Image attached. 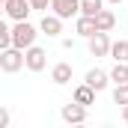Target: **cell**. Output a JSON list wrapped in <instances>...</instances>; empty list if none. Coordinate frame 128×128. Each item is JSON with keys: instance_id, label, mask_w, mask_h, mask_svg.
<instances>
[{"instance_id": "cell-17", "label": "cell", "mask_w": 128, "mask_h": 128, "mask_svg": "<svg viewBox=\"0 0 128 128\" xmlns=\"http://www.w3.org/2000/svg\"><path fill=\"white\" fill-rule=\"evenodd\" d=\"M113 101H116V104H128V84H116V90H113Z\"/></svg>"}, {"instance_id": "cell-16", "label": "cell", "mask_w": 128, "mask_h": 128, "mask_svg": "<svg viewBox=\"0 0 128 128\" xmlns=\"http://www.w3.org/2000/svg\"><path fill=\"white\" fill-rule=\"evenodd\" d=\"M110 80L113 84H128V63H116L110 68Z\"/></svg>"}, {"instance_id": "cell-2", "label": "cell", "mask_w": 128, "mask_h": 128, "mask_svg": "<svg viewBox=\"0 0 128 128\" xmlns=\"http://www.w3.org/2000/svg\"><path fill=\"white\" fill-rule=\"evenodd\" d=\"M24 66H27V60H24V51H21V48L12 45V48H3V51H0V68H3L6 74H15V72H21Z\"/></svg>"}, {"instance_id": "cell-18", "label": "cell", "mask_w": 128, "mask_h": 128, "mask_svg": "<svg viewBox=\"0 0 128 128\" xmlns=\"http://www.w3.org/2000/svg\"><path fill=\"white\" fill-rule=\"evenodd\" d=\"M3 48H12V30L6 24H0V51Z\"/></svg>"}, {"instance_id": "cell-4", "label": "cell", "mask_w": 128, "mask_h": 128, "mask_svg": "<svg viewBox=\"0 0 128 128\" xmlns=\"http://www.w3.org/2000/svg\"><path fill=\"white\" fill-rule=\"evenodd\" d=\"M60 116H63V122H68V125H80V122H86V104H80V101L72 98L68 104H63Z\"/></svg>"}, {"instance_id": "cell-11", "label": "cell", "mask_w": 128, "mask_h": 128, "mask_svg": "<svg viewBox=\"0 0 128 128\" xmlns=\"http://www.w3.org/2000/svg\"><path fill=\"white\" fill-rule=\"evenodd\" d=\"M51 80H54L57 86H66V84L72 80V63H57L51 68Z\"/></svg>"}, {"instance_id": "cell-10", "label": "cell", "mask_w": 128, "mask_h": 128, "mask_svg": "<svg viewBox=\"0 0 128 128\" xmlns=\"http://www.w3.org/2000/svg\"><path fill=\"white\" fill-rule=\"evenodd\" d=\"M96 92H101V90H107V84H110V74L107 72H101V68H90L86 72V78H84Z\"/></svg>"}, {"instance_id": "cell-14", "label": "cell", "mask_w": 128, "mask_h": 128, "mask_svg": "<svg viewBox=\"0 0 128 128\" xmlns=\"http://www.w3.org/2000/svg\"><path fill=\"white\" fill-rule=\"evenodd\" d=\"M110 57L113 63H128V39H119L110 45Z\"/></svg>"}, {"instance_id": "cell-6", "label": "cell", "mask_w": 128, "mask_h": 128, "mask_svg": "<svg viewBox=\"0 0 128 128\" xmlns=\"http://www.w3.org/2000/svg\"><path fill=\"white\" fill-rule=\"evenodd\" d=\"M24 60H27V68H30V72H42V68L48 66V54H45V48L30 45V48L24 51Z\"/></svg>"}, {"instance_id": "cell-7", "label": "cell", "mask_w": 128, "mask_h": 128, "mask_svg": "<svg viewBox=\"0 0 128 128\" xmlns=\"http://www.w3.org/2000/svg\"><path fill=\"white\" fill-rule=\"evenodd\" d=\"M110 45L113 42H110V36L104 30H98L96 36H90V54L92 57H110Z\"/></svg>"}, {"instance_id": "cell-8", "label": "cell", "mask_w": 128, "mask_h": 128, "mask_svg": "<svg viewBox=\"0 0 128 128\" xmlns=\"http://www.w3.org/2000/svg\"><path fill=\"white\" fill-rule=\"evenodd\" d=\"M39 30L45 33V36H51V39H57V36L63 33V18H60V15H54V12H51V15L45 12V18L39 21Z\"/></svg>"}, {"instance_id": "cell-19", "label": "cell", "mask_w": 128, "mask_h": 128, "mask_svg": "<svg viewBox=\"0 0 128 128\" xmlns=\"http://www.w3.org/2000/svg\"><path fill=\"white\" fill-rule=\"evenodd\" d=\"M30 3H33L36 12H48V9H51V0H30Z\"/></svg>"}, {"instance_id": "cell-21", "label": "cell", "mask_w": 128, "mask_h": 128, "mask_svg": "<svg viewBox=\"0 0 128 128\" xmlns=\"http://www.w3.org/2000/svg\"><path fill=\"white\" fill-rule=\"evenodd\" d=\"M122 122L128 125V104H122Z\"/></svg>"}, {"instance_id": "cell-20", "label": "cell", "mask_w": 128, "mask_h": 128, "mask_svg": "<svg viewBox=\"0 0 128 128\" xmlns=\"http://www.w3.org/2000/svg\"><path fill=\"white\" fill-rule=\"evenodd\" d=\"M9 119H12V116H9V110L3 107V110H0V128H6V125H9Z\"/></svg>"}, {"instance_id": "cell-9", "label": "cell", "mask_w": 128, "mask_h": 128, "mask_svg": "<svg viewBox=\"0 0 128 128\" xmlns=\"http://www.w3.org/2000/svg\"><path fill=\"white\" fill-rule=\"evenodd\" d=\"M74 33H78V36H84V39L96 36V33H98L96 18H92V15H78V18H74Z\"/></svg>"}, {"instance_id": "cell-5", "label": "cell", "mask_w": 128, "mask_h": 128, "mask_svg": "<svg viewBox=\"0 0 128 128\" xmlns=\"http://www.w3.org/2000/svg\"><path fill=\"white\" fill-rule=\"evenodd\" d=\"M51 12L60 18H78L80 15V0H51Z\"/></svg>"}, {"instance_id": "cell-12", "label": "cell", "mask_w": 128, "mask_h": 128, "mask_svg": "<svg viewBox=\"0 0 128 128\" xmlns=\"http://www.w3.org/2000/svg\"><path fill=\"white\" fill-rule=\"evenodd\" d=\"M72 98H74V101H80V104H86V107H90V104H96V90H92V86H90V84H86V80H84V84H80V86H74V92H72Z\"/></svg>"}, {"instance_id": "cell-23", "label": "cell", "mask_w": 128, "mask_h": 128, "mask_svg": "<svg viewBox=\"0 0 128 128\" xmlns=\"http://www.w3.org/2000/svg\"><path fill=\"white\" fill-rule=\"evenodd\" d=\"M0 3H3V0H0Z\"/></svg>"}, {"instance_id": "cell-15", "label": "cell", "mask_w": 128, "mask_h": 128, "mask_svg": "<svg viewBox=\"0 0 128 128\" xmlns=\"http://www.w3.org/2000/svg\"><path fill=\"white\" fill-rule=\"evenodd\" d=\"M101 9H104V0H80V15H92L96 18Z\"/></svg>"}, {"instance_id": "cell-1", "label": "cell", "mask_w": 128, "mask_h": 128, "mask_svg": "<svg viewBox=\"0 0 128 128\" xmlns=\"http://www.w3.org/2000/svg\"><path fill=\"white\" fill-rule=\"evenodd\" d=\"M36 36H39V30L33 27L30 21H15V27H12V45L15 48L27 51L30 45H36Z\"/></svg>"}, {"instance_id": "cell-13", "label": "cell", "mask_w": 128, "mask_h": 128, "mask_svg": "<svg viewBox=\"0 0 128 128\" xmlns=\"http://www.w3.org/2000/svg\"><path fill=\"white\" fill-rule=\"evenodd\" d=\"M96 24H98V30H104V33H110L113 27H116V15L110 12V9H101L96 15Z\"/></svg>"}, {"instance_id": "cell-22", "label": "cell", "mask_w": 128, "mask_h": 128, "mask_svg": "<svg viewBox=\"0 0 128 128\" xmlns=\"http://www.w3.org/2000/svg\"><path fill=\"white\" fill-rule=\"evenodd\" d=\"M107 3H113V6H119V3H122V0H107Z\"/></svg>"}, {"instance_id": "cell-3", "label": "cell", "mask_w": 128, "mask_h": 128, "mask_svg": "<svg viewBox=\"0 0 128 128\" xmlns=\"http://www.w3.org/2000/svg\"><path fill=\"white\" fill-rule=\"evenodd\" d=\"M3 12L9 21H27V15L33 12L30 0H3Z\"/></svg>"}]
</instances>
